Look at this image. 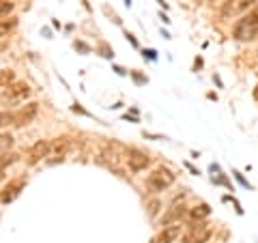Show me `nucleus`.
<instances>
[{"label":"nucleus","mask_w":258,"mask_h":243,"mask_svg":"<svg viewBox=\"0 0 258 243\" xmlns=\"http://www.w3.org/2000/svg\"><path fill=\"white\" fill-rule=\"evenodd\" d=\"M174 179H176V176L168 168H157L155 172H153L147 179V185L151 190H155V192H164L166 188H170V185L174 183Z\"/></svg>","instance_id":"nucleus-1"},{"label":"nucleus","mask_w":258,"mask_h":243,"mask_svg":"<svg viewBox=\"0 0 258 243\" xmlns=\"http://www.w3.org/2000/svg\"><path fill=\"white\" fill-rule=\"evenodd\" d=\"M30 95V86L26 82H13L7 86V91L0 97L3 103H18V101H24L26 97Z\"/></svg>","instance_id":"nucleus-2"},{"label":"nucleus","mask_w":258,"mask_h":243,"mask_svg":"<svg viewBox=\"0 0 258 243\" xmlns=\"http://www.w3.org/2000/svg\"><path fill=\"white\" fill-rule=\"evenodd\" d=\"M209 237H211V228H209V224L205 222H194L189 232L183 237V243H205L209 241Z\"/></svg>","instance_id":"nucleus-3"},{"label":"nucleus","mask_w":258,"mask_h":243,"mask_svg":"<svg viewBox=\"0 0 258 243\" xmlns=\"http://www.w3.org/2000/svg\"><path fill=\"white\" fill-rule=\"evenodd\" d=\"M50 151H52V142L50 140H39V142H35L30 147V151H28V164L30 166L39 164L43 157L50 155Z\"/></svg>","instance_id":"nucleus-4"},{"label":"nucleus","mask_w":258,"mask_h":243,"mask_svg":"<svg viewBox=\"0 0 258 243\" xmlns=\"http://www.w3.org/2000/svg\"><path fill=\"white\" fill-rule=\"evenodd\" d=\"M127 164H129V168L132 170H144L149 164H151V157L147 155V153H142V151H138V149H129L127 151Z\"/></svg>","instance_id":"nucleus-5"},{"label":"nucleus","mask_w":258,"mask_h":243,"mask_svg":"<svg viewBox=\"0 0 258 243\" xmlns=\"http://www.w3.org/2000/svg\"><path fill=\"white\" fill-rule=\"evenodd\" d=\"M37 112H39V103H28V106H24L20 112H15V127H24V125H28L32 123V118L37 116Z\"/></svg>","instance_id":"nucleus-6"},{"label":"nucleus","mask_w":258,"mask_h":243,"mask_svg":"<svg viewBox=\"0 0 258 243\" xmlns=\"http://www.w3.org/2000/svg\"><path fill=\"white\" fill-rule=\"evenodd\" d=\"M24 185H26V181L24 179H18V181H11L7 188L3 190V194H0V200L5 202V205H9V202H13L15 198L20 196V192L24 190Z\"/></svg>","instance_id":"nucleus-7"},{"label":"nucleus","mask_w":258,"mask_h":243,"mask_svg":"<svg viewBox=\"0 0 258 243\" xmlns=\"http://www.w3.org/2000/svg\"><path fill=\"white\" fill-rule=\"evenodd\" d=\"M256 35H258V32L252 26H247L243 20H239L235 24V39H239V41H252Z\"/></svg>","instance_id":"nucleus-8"},{"label":"nucleus","mask_w":258,"mask_h":243,"mask_svg":"<svg viewBox=\"0 0 258 243\" xmlns=\"http://www.w3.org/2000/svg\"><path fill=\"white\" fill-rule=\"evenodd\" d=\"M181 234V226H164V230L157 234L155 243H174Z\"/></svg>","instance_id":"nucleus-9"},{"label":"nucleus","mask_w":258,"mask_h":243,"mask_svg":"<svg viewBox=\"0 0 258 243\" xmlns=\"http://www.w3.org/2000/svg\"><path fill=\"white\" fill-rule=\"evenodd\" d=\"M187 213V207L185 205H174V207H170V211H168L164 217H161V224H174V222H179L181 217Z\"/></svg>","instance_id":"nucleus-10"},{"label":"nucleus","mask_w":258,"mask_h":243,"mask_svg":"<svg viewBox=\"0 0 258 243\" xmlns=\"http://www.w3.org/2000/svg\"><path fill=\"white\" fill-rule=\"evenodd\" d=\"M209 213H211L209 205H198V207H194L191 211H189V220H191V222H200V220H203V217H207Z\"/></svg>","instance_id":"nucleus-11"},{"label":"nucleus","mask_w":258,"mask_h":243,"mask_svg":"<svg viewBox=\"0 0 258 243\" xmlns=\"http://www.w3.org/2000/svg\"><path fill=\"white\" fill-rule=\"evenodd\" d=\"M67 149H69V140H67V138H58L56 142H52V151L58 153V157H62L64 153H67Z\"/></svg>","instance_id":"nucleus-12"},{"label":"nucleus","mask_w":258,"mask_h":243,"mask_svg":"<svg viewBox=\"0 0 258 243\" xmlns=\"http://www.w3.org/2000/svg\"><path fill=\"white\" fill-rule=\"evenodd\" d=\"M243 22L247 24V26H252V28L258 32V3L254 5V9L249 11V13L245 15V18H243Z\"/></svg>","instance_id":"nucleus-13"},{"label":"nucleus","mask_w":258,"mask_h":243,"mask_svg":"<svg viewBox=\"0 0 258 243\" xmlns=\"http://www.w3.org/2000/svg\"><path fill=\"white\" fill-rule=\"evenodd\" d=\"M18 26V18H9V20H0V37L9 35V30Z\"/></svg>","instance_id":"nucleus-14"},{"label":"nucleus","mask_w":258,"mask_h":243,"mask_svg":"<svg viewBox=\"0 0 258 243\" xmlns=\"http://www.w3.org/2000/svg\"><path fill=\"white\" fill-rule=\"evenodd\" d=\"M9 125H15V112H0V127H9Z\"/></svg>","instance_id":"nucleus-15"},{"label":"nucleus","mask_w":258,"mask_h":243,"mask_svg":"<svg viewBox=\"0 0 258 243\" xmlns=\"http://www.w3.org/2000/svg\"><path fill=\"white\" fill-rule=\"evenodd\" d=\"M11 147H13V136L11 134H3V136H0V153H9Z\"/></svg>","instance_id":"nucleus-16"},{"label":"nucleus","mask_w":258,"mask_h":243,"mask_svg":"<svg viewBox=\"0 0 258 243\" xmlns=\"http://www.w3.org/2000/svg\"><path fill=\"white\" fill-rule=\"evenodd\" d=\"M13 161H18V155H13V153H0V170L11 166Z\"/></svg>","instance_id":"nucleus-17"},{"label":"nucleus","mask_w":258,"mask_h":243,"mask_svg":"<svg viewBox=\"0 0 258 243\" xmlns=\"http://www.w3.org/2000/svg\"><path fill=\"white\" fill-rule=\"evenodd\" d=\"M13 3L11 0H0V18H5V15H9L13 11Z\"/></svg>","instance_id":"nucleus-18"},{"label":"nucleus","mask_w":258,"mask_h":243,"mask_svg":"<svg viewBox=\"0 0 258 243\" xmlns=\"http://www.w3.org/2000/svg\"><path fill=\"white\" fill-rule=\"evenodd\" d=\"M9 82H13V71L3 69L0 71V86H9Z\"/></svg>","instance_id":"nucleus-19"},{"label":"nucleus","mask_w":258,"mask_h":243,"mask_svg":"<svg viewBox=\"0 0 258 243\" xmlns=\"http://www.w3.org/2000/svg\"><path fill=\"white\" fill-rule=\"evenodd\" d=\"M256 0H235V11H245L247 7H252Z\"/></svg>","instance_id":"nucleus-20"},{"label":"nucleus","mask_w":258,"mask_h":243,"mask_svg":"<svg viewBox=\"0 0 258 243\" xmlns=\"http://www.w3.org/2000/svg\"><path fill=\"white\" fill-rule=\"evenodd\" d=\"M157 211H159V200H151V202H149V215L155 217Z\"/></svg>","instance_id":"nucleus-21"},{"label":"nucleus","mask_w":258,"mask_h":243,"mask_svg":"<svg viewBox=\"0 0 258 243\" xmlns=\"http://www.w3.org/2000/svg\"><path fill=\"white\" fill-rule=\"evenodd\" d=\"M232 174H235V176H237V181H239L241 185H243V188H249V183H247V181L243 179V174H241V172H232Z\"/></svg>","instance_id":"nucleus-22"},{"label":"nucleus","mask_w":258,"mask_h":243,"mask_svg":"<svg viewBox=\"0 0 258 243\" xmlns=\"http://www.w3.org/2000/svg\"><path fill=\"white\" fill-rule=\"evenodd\" d=\"M134 80H136V82H140V84L147 82V78H142V76H138V74H134Z\"/></svg>","instance_id":"nucleus-23"},{"label":"nucleus","mask_w":258,"mask_h":243,"mask_svg":"<svg viewBox=\"0 0 258 243\" xmlns=\"http://www.w3.org/2000/svg\"><path fill=\"white\" fill-rule=\"evenodd\" d=\"M157 3H159V5H161V7H164V9H166V7H168V5H166V3H164V0H157Z\"/></svg>","instance_id":"nucleus-24"},{"label":"nucleus","mask_w":258,"mask_h":243,"mask_svg":"<svg viewBox=\"0 0 258 243\" xmlns=\"http://www.w3.org/2000/svg\"><path fill=\"white\" fill-rule=\"evenodd\" d=\"M5 179V170H0V181H3Z\"/></svg>","instance_id":"nucleus-25"},{"label":"nucleus","mask_w":258,"mask_h":243,"mask_svg":"<svg viewBox=\"0 0 258 243\" xmlns=\"http://www.w3.org/2000/svg\"><path fill=\"white\" fill-rule=\"evenodd\" d=\"M82 3H84V7H86V9H88V0H82Z\"/></svg>","instance_id":"nucleus-26"}]
</instances>
